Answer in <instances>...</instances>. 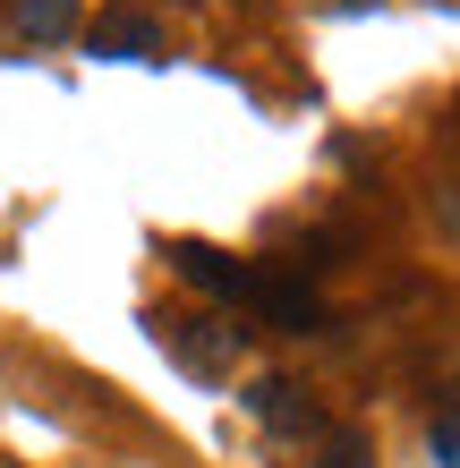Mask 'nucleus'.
Returning <instances> with one entry per match:
<instances>
[{
    "mask_svg": "<svg viewBox=\"0 0 460 468\" xmlns=\"http://www.w3.org/2000/svg\"><path fill=\"white\" fill-rule=\"evenodd\" d=\"M316 468H375V452L358 443V434H333V443H324V460Z\"/></svg>",
    "mask_w": 460,
    "mask_h": 468,
    "instance_id": "0eeeda50",
    "label": "nucleus"
},
{
    "mask_svg": "<svg viewBox=\"0 0 460 468\" xmlns=\"http://www.w3.org/2000/svg\"><path fill=\"white\" fill-rule=\"evenodd\" d=\"M239 400H248V418L273 434V443H307V434H324V409L307 400V383H290V375H256Z\"/></svg>",
    "mask_w": 460,
    "mask_h": 468,
    "instance_id": "f03ea898",
    "label": "nucleus"
},
{
    "mask_svg": "<svg viewBox=\"0 0 460 468\" xmlns=\"http://www.w3.org/2000/svg\"><path fill=\"white\" fill-rule=\"evenodd\" d=\"M171 264H179L205 298H248V290H256V264H239V256H222V247H205V239H179Z\"/></svg>",
    "mask_w": 460,
    "mask_h": 468,
    "instance_id": "20e7f679",
    "label": "nucleus"
},
{
    "mask_svg": "<svg viewBox=\"0 0 460 468\" xmlns=\"http://www.w3.org/2000/svg\"><path fill=\"white\" fill-rule=\"evenodd\" d=\"M145 324H154V341L171 349V367H187L197 383H222L239 367V324H222V315H171V307H154Z\"/></svg>",
    "mask_w": 460,
    "mask_h": 468,
    "instance_id": "f257e3e1",
    "label": "nucleus"
},
{
    "mask_svg": "<svg viewBox=\"0 0 460 468\" xmlns=\"http://www.w3.org/2000/svg\"><path fill=\"white\" fill-rule=\"evenodd\" d=\"M248 307L273 324V333H316L324 324V307H316V290L299 282V272H264L256 264V290H248Z\"/></svg>",
    "mask_w": 460,
    "mask_h": 468,
    "instance_id": "7ed1b4c3",
    "label": "nucleus"
},
{
    "mask_svg": "<svg viewBox=\"0 0 460 468\" xmlns=\"http://www.w3.org/2000/svg\"><path fill=\"white\" fill-rule=\"evenodd\" d=\"M435 460L460 468V409H444V418H435Z\"/></svg>",
    "mask_w": 460,
    "mask_h": 468,
    "instance_id": "6e6552de",
    "label": "nucleus"
},
{
    "mask_svg": "<svg viewBox=\"0 0 460 468\" xmlns=\"http://www.w3.org/2000/svg\"><path fill=\"white\" fill-rule=\"evenodd\" d=\"M86 43L102 51V60H162V26L154 17H102Z\"/></svg>",
    "mask_w": 460,
    "mask_h": 468,
    "instance_id": "39448f33",
    "label": "nucleus"
},
{
    "mask_svg": "<svg viewBox=\"0 0 460 468\" xmlns=\"http://www.w3.org/2000/svg\"><path fill=\"white\" fill-rule=\"evenodd\" d=\"M17 35L26 43H69L77 35V0H17Z\"/></svg>",
    "mask_w": 460,
    "mask_h": 468,
    "instance_id": "423d86ee",
    "label": "nucleus"
},
{
    "mask_svg": "<svg viewBox=\"0 0 460 468\" xmlns=\"http://www.w3.org/2000/svg\"><path fill=\"white\" fill-rule=\"evenodd\" d=\"M316 9H333V17H358V9H384V0H316Z\"/></svg>",
    "mask_w": 460,
    "mask_h": 468,
    "instance_id": "1a4fd4ad",
    "label": "nucleus"
}]
</instances>
